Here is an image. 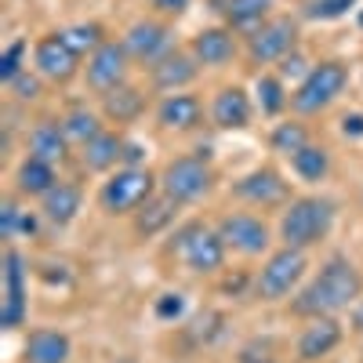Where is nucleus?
<instances>
[{
	"label": "nucleus",
	"mask_w": 363,
	"mask_h": 363,
	"mask_svg": "<svg viewBox=\"0 0 363 363\" xmlns=\"http://www.w3.org/2000/svg\"><path fill=\"white\" fill-rule=\"evenodd\" d=\"M363 298V272L352 258L335 255L320 265L316 277L301 287L291 301V313L301 320H316V316H338L352 309Z\"/></svg>",
	"instance_id": "obj_1"
},
{
	"label": "nucleus",
	"mask_w": 363,
	"mask_h": 363,
	"mask_svg": "<svg viewBox=\"0 0 363 363\" xmlns=\"http://www.w3.org/2000/svg\"><path fill=\"white\" fill-rule=\"evenodd\" d=\"M338 222V203L330 196H294L280 215V244L309 251L330 236Z\"/></svg>",
	"instance_id": "obj_2"
},
{
	"label": "nucleus",
	"mask_w": 363,
	"mask_h": 363,
	"mask_svg": "<svg viewBox=\"0 0 363 363\" xmlns=\"http://www.w3.org/2000/svg\"><path fill=\"white\" fill-rule=\"evenodd\" d=\"M171 255L186 265L196 277H215L225 265V240L218 233V225H207V222H186L174 236H171Z\"/></svg>",
	"instance_id": "obj_3"
},
{
	"label": "nucleus",
	"mask_w": 363,
	"mask_h": 363,
	"mask_svg": "<svg viewBox=\"0 0 363 363\" xmlns=\"http://www.w3.org/2000/svg\"><path fill=\"white\" fill-rule=\"evenodd\" d=\"M157 193H160V174H153L149 167H116L99 189V207L113 218L135 215Z\"/></svg>",
	"instance_id": "obj_4"
},
{
	"label": "nucleus",
	"mask_w": 363,
	"mask_h": 363,
	"mask_svg": "<svg viewBox=\"0 0 363 363\" xmlns=\"http://www.w3.org/2000/svg\"><path fill=\"white\" fill-rule=\"evenodd\" d=\"M349 87V66L338 62V58H327V62H316L309 69V77L294 84L291 91V109L298 116H313L323 113L327 106H335Z\"/></svg>",
	"instance_id": "obj_5"
},
{
	"label": "nucleus",
	"mask_w": 363,
	"mask_h": 363,
	"mask_svg": "<svg viewBox=\"0 0 363 363\" xmlns=\"http://www.w3.org/2000/svg\"><path fill=\"white\" fill-rule=\"evenodd\" d=\"M306 269H309V251H298V247L272 251L255 277V298L258 301H284L306 280Z\"/></svg>",
	"instance_id": "obj_6"
},
{
	"label": "nucleus",
	"mask_w": 363,
	"mask_h": 363,
	"mask_svg": "<svg viewBox=\"0 0 363 363\" xmlns=\"http://www.w3.org/2000/svg\"><path fill=\"white\" fill-rule=\"evenodd\" d=\"M211 189H215V167L203 157H174L160 171V193H167L182 207L203 200Z\"/></svg>",
	"instance_id": "obj_7"
},
{
	"label": "nucleus",
	"mask_w": 363,
	"mask_h": 363,
	"mask_svg": "<svg viewBox=\"0 0 363 363\" xmlns=\"http://www.w3.org/2000/svg\"><path fill=\"white\" fill-rule=\"evenodd\" d=\"M298 51V22L291 15H272L265 26L247 33V62L251 66H272Z\"/></svg>",
	"instance_id": "obj_8"
},
{
	"label": "nucleus",
	"mask_w": 363,
	"mask_h": 363,
	"mask_svg": "<svg viewBox=\"0 0 363 363\" xmlns=\"http://www.w3.org/2000/svg\"><path fill=\"white\" fill-rule=\"evenodd\" d=\"M218 233L225 240V247L244 255V258H262L272 247V233L269 222L255 211H229V215L218 218Z\"/></svg>",
	"instance_id": "obj_9"
},
{
	"label": "nucleus",
	"mask_w": 363,
	"mask_h": 363,
	"mask_svg": "<svg viewBox=\"0 0 363 363\" xmlns=\"http://www.w3.org/2000/svg\"><path fill=\"white\" fill-rule=\"evenodd\" d=\"M128 73H131V55L124 40H106L84 66V80L95 95H109L120 84H128Z\"/></svg>",
	"instance_id": "obj_10"
},
{
	"label": "nucleus",
	"mask_w": 363,
	"mask_h": 363,
	"mask_svg": "<svg viewBox=\"0 0 363 363\" xmlns=\"http://www.w3.org/2000/svg\"><path fill=\"white\" fill-rule=\"evenodd\" d=\"M84 58L66 44L62 33H44L33 44V73H40L48 84H69L84 66Z\"/></svg>",
	"instance_id": "obj_11"
},
{
	"label": "nucleus",
	"mask_w": 363,
	"mask_h": 363,
	"mask_svg": "<svg viewBox=\"0 0 363 363\" xmlns=\"http://www.w3.org/2000/svg\"><path fill=\"white\" fill-rule=\"evenodd\" d=\"M124 48L131 55V62L157 66L164 55L174 51V33H171V26L164 18H138L124 33Z\"/></svg>",
	"instance_id": "obj_12"
},
{
	"label": "nucleus",
	"mask_w": 363,
	"mask_h": 363,
	"mask_svg": "<svg viewBox=\"0 0 363 363\" xmlns=\"http://www.w3.org/2000/svg\"><path fill=\"white\" fill-rule=\"evenodd\" d=\"M233 196L251 207H287L291 203V186L277 167H255L233 182Z\"/></svg>",
	"instance_id": "obj_13"
},
{
	"label": "nucleus",
	"mask_w": 363,
	"mask_h": 363,
	"mask_svg": "<svg viewBox=\"0 0 363 363\" xmlns=\"http://www.w3.org/2000/svg\"><path fill=\"white\" fill-rule=\"evenodd\" d=\"M29 291H26V258L8 247L4 251V309H0V327L4 330H15L26 323V313H29Z\"/></svg>",
	"instance_id": "obj_14"
},
{
	"label": "nucleus",
	"mask_w": 363,
	"mask_h": 363,
	"mask_svg": "<svg viewBox=\"0 0 363 363\" xmlns=\"http://www.w3.org/2000/svg\"><path fill=\"white\" fill-rule=\"evenodd\" d=\"M342 342H345V327L338 323V316H316L301 327V335L294 342V359L298 363H320Z\"/></svg>",
	"instance_id": "obj_15"
},
{
	"label": "nucleus",
	"mask_w": 363,
	"mask_h": 363,
	"mask_svg": "<svg viewBox=\"0 0 363 363\" xmlns=\"http://www.w3.org/2000/svg\"><path fill=\"white\" fill-rule=\"evenodd\" d=\"M196 77H200V62L193 58V51H182V48L164 55L157 66H149V84H153V91H160V95L186 91Z\"/></svg>",
	"instance_id": "obj_16"
},
{
	"label": "nucleus",
	"mask_w": 363,
	"mask_h": 363,
	"mask_svg": "<svg viewBox=\"0 0 363 363\" xmlns=\"http://www.w3.org/2000/svg\"><path fill=\"white\" fill-rule=\"evenodd\" d=\"M189 51H193V58L200 66L222 69V66H229L236 58L240 44H236V33L229 26H207V29H200V33L189 40Z\"/></svg>",
	"instance_id": "obj_17"
},
{
	"label": "nucleus",
	"mask_w": 363,
	"mask_h": 363,
	"mask_svg": "<svg viewBox=\"0 0 363 363\" xmlns=\"http://www.w3.org/2000/svg\"><path fill=\"white\" fill-rule=\"evenodd\" d=\"M157 124L164 131H196L203 124V102L196 95H189V91H174V95H164L160 106H157Z\"/></svg>",
	"instance_id": "obj_18"
},
{
	"label": "nucleus",
	"mask_w": 363,
	"mask_h": 363,
	"mask_svg": "<svg viewBox=\"0 0 363 363\" xmlns=\"http://www.w3.org/2000/svg\"><path fill=\"white\" fill-rule=\"evenodd\" d=\"M69 138L62 131V120H37L26 135V153L37 157V160H48L55 167H62L66 157H69Z\"/></svg>",
	"instance_id": "obj_19"
},
{
	"label": "nucleus",
	"mask_w": 363,
	"mask_h": 363,
	"mask_svg": "<svg viewBox=\"0 0 363 363\" xmlns=\"http://www.w3.org/2000/svg\"><path fill=\"white\" fill-rule=\"evenodd\" d=\"M251 95L244 87H222L215 99H211V124H215L218 131H244L251 124Z\"/></svg>",
	"instance_id": "obj_20"
},
{
	"label": "nucleus",
	"mask_w": 363,
	"mask_h": 363,
	"mask_svg": "<svg viewBox=\"0 0 363 363\" xmlns=\"http://www.w3.org/2000/svg\"><path fill=\"white\" fill-rule=\"evenodd\" d=\"M69 356H73V342L58 327L29 330V338L22 345V363H69Z\"/></svg>",
	"instance_id": "obj_21"
},
{
	"label": "nucleus",
	"mask_w": 363,
	"mask_h": 363,
	"mask_svg": "<svg viewBox=\"0 0 363 363\" xmlns=\"http://www.w3.org/2000/svg\"><path fill=\"white\" fill-rule=\"evenodd\" d=\"M58 186V167L48 164V160H37V157H22L18 167H15V193L26 196V200H40L48 196L51 189Z\"/></svg>",
	"instance_id": "obj_22"
},
{
	"label": "nucleus",
	"mask_w": 363,
	"mask_h": 363,
	"mask_svg": "<svg viewBox=\"0 0 363 363\" xmlns=\"http://www.w3.org/2000/svg\"><path fill=\"white\" fill-rule=\"evenodd\" d=\"M80 207H84V189L77 186V182H66V178H58V186L48 196H40V215L58 229L69 225L80 215Z\"/></svg>",
	"instance_id": "obj_23"
},
{
	"label": "nucleus",
	"mask_w": 363,
	"mask_h": 363,
	"mask_svg": "<svg viewBox=\"0 0 363 363\" xmlns=\"http://www.w3.org/2000/svg\"><path fill=\"white\" fill-rule=\"evenodd\" d=\"M120 160H124V138H120L116 131H102L95 135L87 145H80V164L87 171H95V174H106V171H116Z\"/></svg>",
	"instance_id": "obj_24"
},
{
	"label": "nucleus",
	"mask_w": 363,
	"mask_h": 363,
	"mask_svg": "<svg viewBox=\"0 0 363 363\" xmlns=\"http://www.w3.org/2000/svg\"><path fill=\"white\" fill-rule=\"evenodd\" d=\"M145 91L135 84H120L116 91L102 95V116L109 124H135V120L145 113Z\"/></svg>",
	"instance_id": "obj_25"
},
{
	"label": "nucleus",
	"mask_w": 363,
	"mask_h": 363,
	"mask_svg": "<svg viewBox=\"0 0 363 363\" xmlns=\"http://www.w3.org/2000/svg\"><path fill=\"white\" fill-rule=\"evenodd\" d=\"M222 15L233 33H255L272 18V0H225Z\"/></svg>",
	"instance_id": "obj_26"
},
{
	"label": "nucleus",
	"mask_w": 363,
	"mask_h": 363,
	"mask_svg": "<svg viewBox=\"0 0 363 363\" xmlns=\"http://www.w3.org/2000/svg\"><path fill=\"white\" fill-rule=\"evenodd\" d=\"M178 200H171L167 193H157L153 200H149L142 211H135V233L142 236V240H149V236H157V233H164L167 225H174V218H178Z\"/></svg>",
	"instance_id": "obj_27"
},
{
	"label": "nucleus",
	"mask_w": 363,
	"mask_h": 363,
	"mask_svg": "<svg viewBox=\"0 0 363 363\" xmlns=\"http://www.w3.org/2000/svg\"><path fill=\"white\" fill-rule=\"evenodd\" d=\"M291 171L301 178V182H323L330 174V149L327 145H301L298 153L291 157Z\"/></svg>",
	"instance_id": "obj_28"
},
{
	"label": "nucleus",
	"mask_w": 363,
	"mask_h": 363,
	"mask_svg": "<svg viewBox=\"0 0 363 363\" xmlns=\"http://www.w3.org/2000/svg\"><path fill=\"white\" fill-rule=\"evenodd\" d=\"M255 95H258V106L265 116H280L291 106V91H287V80L280 73H262L255 80Z\"/></svg>",
	"instance_id": "obj_29"
},
{
	"label": "nucleus",
	"mask_w": 363,
	"mask_h": 363,
	"mask_svg": "<svg viewBox=\"0 0 363 363\" xmlns=\"http://www.w3.org/2000/svg\"><path fill=\"white\" fill-rule=\"evenodd\" d=\"M62 131H66V138L80 149V145H87L95 135H102L106 128H102V116H99V113L77 106V109H69V113L62 116Z\"/></svg>",
	"instance_id": "obj_30"
},
{
	"label": "nucleus",
	"mask_w": 363,
	"mask_h": 363,
	"mask_svg": "<svg viewBox=\"0 0 363 363\" xmlns=\"http://www.w3.org/2000/svg\"><path fill=\"white\" fill-rule=\"evenodd\" d=\"M62 37H66V44H69L80 58H91V55L106 44V29H102L99 22H77V26L62 29Z\"/></svg>",
	"instance_id": "obj_31"
},
{
	"label": "nucleus",
	"mask_w": 363,
	"mask_h": 363,
	"mask_svg": "<svg viewBox=\"0 0 363 363\" xmlns=\"http://www.w3.org/2000/svg\"><path fill=\"white\" fill-rule=\"evenodd\" d=\"M269 145L277 149V153H284L287 160L298 153L301 145H309V131H306V124L301 120H284V124H277L272 128V135H269Z\"/></svg>",
	"instance_id": "obj_32"
},
{
	"label": "nucleus",
	"mask_w": 363,
	"mask_h": 363,
	"mask_svg": "<svg viewBox=\"0 0 363 363\" xmlns=\"http://www.w3.org/2000/svg\"><path fill=\"white\" fill-rule=\"evenodd\" d=\"M359 0H301V18L309 22H335L345 18Z\"/></svg>",
	"instance_id": "obj_33"
},
{
	"label": "nucleus",
	"mask_w": 363,
	"mask_h": 363,
	"mask_svg": "<svg viewBox=\"0 0 363 363\" xmlns=\"http://www.w3.org/2000/svg\"><path fill=\"white\" fill-rule=\"evenodd\" d=\"M18 229H29V233H33V218H29L26 211L18 207L15 196H4V203H0V236H4L8 244H11V240L18 236Z\"/></svg>",
	"instance_id": "obj_34"
},
{
	"label": "nucleus",
	"mask_w": 363,
	"mask_h": 363,
	"mask_svg": "<svg viewBox=\"0 0 363 363\" xmlns=\"http://www.w3.org/2000/svg\"><path fill=\"white\" fill-rule=\"evenodd\" d=\"M29 66H26V40H11L8 48H4V55H0V80H4V87L15 80V77H22Z\"/></svg>",
	"instance_id": "obj_35"
},
{
	"label": "nucleus",
	"mask_w": 363,
	"mask_h": 363,
	"mask_svg": "<svg viewBox=\"0 0 363 363\" xmlns=\"http://www.w3.org/2000/svg\"><path fill=\"white\" fill-rule=\"evenodd\" d=\"M40 84H44V77L40 73H22V77H15L11 84H8V91L18 99V102H37L40 99Z\"/></svg>",
	"instance_id": "obj_36"
},
{
	"label": "nucleus",
	"mask_w": 363,
	"mask_h": 363,
	"mask_svg": "<svg viewBox=\"0 0 363 363\" xmlns=\"http://www.w3.org/2000/svg\"><path fill=\"white\" fill-rule=\"evenodd\" d=\"M309 69H313V66H309V58L301 55V51H291L284 62H280V77H284V80H298V84L309 77Z\"/></svg>",
	"instance_id": "obj_37"
},
{
	"label": "nucleus",
	"mask_w": 363,
	"mask_h": 363,
	"mask_svg": "<svg viewBox=\"0 0 363 363\" xmlns=\"http://www.w3.org/2000/svg\"><path fill=\"white\" fill-rule=\"evenodd\" d=\"M182 313H186V298H182L178 291L157 298V316H160V320H178Z\"/></svg>",
	"instance_id": "obj_38"
},
{
	"label": "nucleus",
	"mask_w": 363,
	"mask_h": 363,
	"mask_svg": "<svg viewBox=\"0 0 363 363\" xmlns=\"http://www.w3.org/2000/svg\"><path fill=\"white\" fill-rule=\"evenodd\" d=\"M193 0H153V11L160 18H178V15H186L189 11Z\"/></svg>",
	"instance_id": "obj_39"
},
{
	"label": "nucleus",
	"mask_w": 363,
	"mask_h": 363,
	"mask_svg": "<svg viewBox=\"0 0 363 363\" xmlns=\"http://www.w3.org/2000/svg\"><path fill=\"white\" fill-rule=\"evenodd\" d=\"M145 153L149 149L142 142H124V160H120V167H145Z\"/></svg>",
	"instance_id": "obj_40"
},
{
	"label": "nucleus",
	"mask_w": 363,
	"mask_h": 363,
	"mask_svg": "<svg viewBox=\"0 0 363 363\" xmlns=\"http://www.w3.org/2000/svg\"><path fill=\"white\" fill-rule=\"evenodd\" d=\"M342 135H345V138H363V113L342 116Z\"/></svg>",
	"instance_id": "obj_41"
},
{
	"label": "nucleus",
	"mask_w": 363,
	"mask_h": 363,
	"mask_svg": "<svg viewBox=\"0 0 363 363\" xmlns=\"http://www.w3.org/2000/svg\"><path fill=\"white\" fill-rule=\"evenodd\" d=\"M349 313H352V327H356V330H359V335H363V298L356 301V306H352Z\"/></svg>",
	"instance_id": "obj_42"
},
{
	"label": "nucleus",
	"mask_w": 363,
	"mask_h": 363,
	"mask_svg": "<svg viewBox=\"0 0 363 363\" xmlns=\"http://www.w3.org/2000/svg\"><path fill=\"white\" fill-rule=\"evenodd\" d=\"M244 363H277L272 356H258V359H244Z\"/></svg>",
	"instance_id": "obj_43"
},
{
	"label": "nucleus",
	"mask_w": 363,
	"mask_h": 363,
	"mask_svg": "<svg viewBox=\"0 0 363 363\" xmlns=\"http://www.w3.org/2000/svg\"><path fill=\"white\" fill-rule=\"evenodd\" d=\"M113 363H135V359H131V356H124V359H113Z\"/></svg>",
	"instance_id": "obj_44"
}]
</instances>
